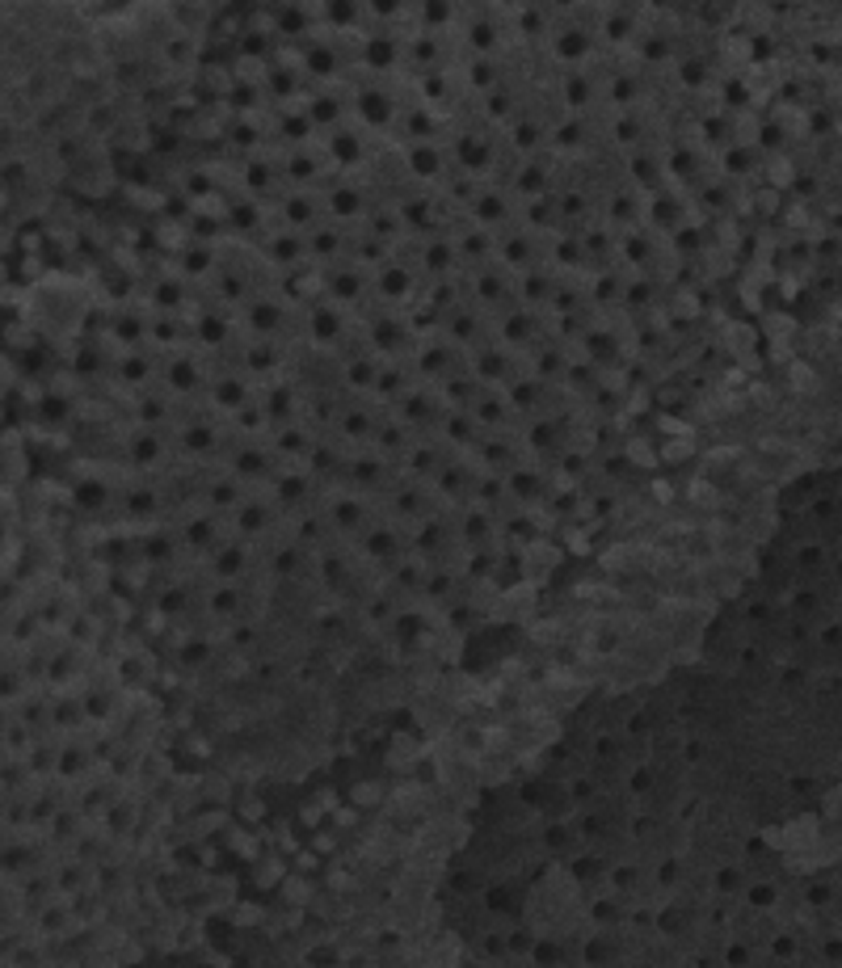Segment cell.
I'll use <instances>...</instances> for the list:
<instances>
[{"instance_id": "1", "label": "cell", "mask_w": 842, "mask_h": 968, "mask_svg": "<svg viewBox=\"0 0 842 968\" xmlns=\"http://www.w3.org/2000/svg\"><path fill=\"white\" fill-rule=\"evenodd\" d=\"M800 909H804V935L813 960L842 965V851L804 884Z\"/></svg>"}]
</instances>
